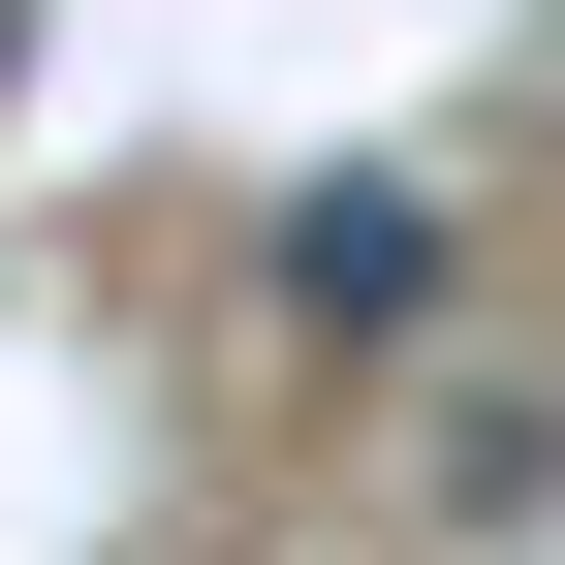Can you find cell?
I'll use <instances>...</instances> for the list:
<instances>
[{
	"mask_svg": "<svg viewBox=\"0 0 565 565\" xmlns=\"http://www.w3.org/2000/svg\"><path fill=\"white\" fill-rule=\"evenodd\" d=\"M0 95H32V0H0Z\"/></svg>",
	"mask_w": 565,
	"mask_h": 565,
	"instance_id": "cell-2",
	"label": "cell"
},
{
	"mask_svg": "<svg viewBox=\"0 0 565 565\" xmlns=\"http://www.w3.org/2000/svg\"><path fill=\"white\" fill-rule=\"evenodd\" d=\"M252 282H282V345H408V315L471 282V221H440L408 158H315V189L252 221Z\"/></svg>",
	"mask_w": 565,
	"mask_h": 565,
	"instance_id": "cell-1",
	"label": "cell"
}]
</instances>
